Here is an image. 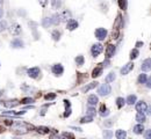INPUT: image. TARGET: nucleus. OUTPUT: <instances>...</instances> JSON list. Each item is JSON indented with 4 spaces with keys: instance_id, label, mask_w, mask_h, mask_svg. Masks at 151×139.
I'll return each instance as SVG.
<instances>
[{
    "instance_id": "obj_5",
    "label": "nucleus",
    "mask_w": 151,
    "mask_h": 139,
    "mask_svg": "<svg viewBox=\"0 0 151 139\" xmlns=\"http://www.w3.org/2000/svg\"><path fill=\"white\" fill-rule=\"evenodd\" d=\"M27 74H28V77H30V78L36 79L41 74V70L38 69V67H31V69H29L27 71Z\"/></svg>"
},
{
    "instance_id": "obj_16",
    "label": "nucleus",
    "mask_w": 151,
    "mask_h": 139,
    "mask_svg": "<svg viewBox=\"0 0 151 139\" xmlns=\"http://www.w3.org/2000/svg\"><path fill=\"white\" fill-rule=\"evenodd\" d=\"M60 20H62V21H67V20L71 19V13H70L69 11H64L63 13H60Z\"/></svg>"
},
{
    "instance_id": "obj_48",
    "label": "nucleus",
    "mask_w": 151,
    "mask_h": 139,
    "mask_svg": "<svg viewBox=\"0 0 151 139\" xmlns=\"http://www.w3.org/2000/svg\"><path fill=\"white\" fill-rule=\"evenodd\" d=\"M136 46H137V48L143 46V42H137V43H136Z\"/></svg>"
},
{
    "instance_id": "obj_10",
    "label": "nucleus",
    "mask_w": 151,
    "mask_h": 139,
    "mask_svg": "<svg viewBox=\"0 0 151 139\" xmlns=\"http://www.w3.org/2000/svg\"><path fill=\"white\" fill-rule=\"evenodd\" d=\"M114 53H115V46L113 44H108V46L106 49V57L111 58V57L114 56Z\"/></svg>"
},
{
    "instance_id": "obj_19",
    "label": "nucleus",
    "mask_w": 151,
    "mask_h": 139,
    "mask_svg": "<svg viewBox=\"0 0 151 139\" xmlns=\"http://www.w3.org/2000/svg\"><path fill=\"white\" fill-rule=\"evenodd\" d=\"M20 103L18 100H12V101H6V102H4V105L6 107V108H13V107H15V105H18V104Z\"/></svg>"
},
{
    "instance_id": "obj_39",
    "label": "nucleus",
    "mask_w": 151,
    "mask_h": 139,
    "mask_svg": "<svg viewBox=\"0 0 151 139\" xmlns=\"http://www.w3.org/2000/svg\"><path fill=\"white\" fill-rule=\"evenodd\" d=\"M113 136V132L112 131H106V132H104V137L105 138H111Z\"/></svg>"
},
{
    "instance_id": "obj_22",
    "label": "nucleus",
    "mask_w": 151,
    "mask_h": 139,
    "mask_svg": "<svg viewBox=\"0 0 151 139\" xmlns=\"http://www.w3.org/2000/svg\"><path fill=\"white\" fill-rule=\"evenodd\" d=\"M115 137L118 139H124L127 137V132L123 131V130H118V131L115 132Z\"/></svg>"
},
{
    "instance_id": "obj_15",
    "label": "nucleus",
    "mask_w": 151,
    "mask_h": 139,
    "mask_svg": "<svg viewBox=\"0 0 151 139\" xmlns=\"http://www.w3.org/2000/svg\"><path fill=\"white\" fill-rule=\"evenodd\" d=\"M96 86H98V82H96V81H95V82H91V84H89L87 86L83 87L82 92H83V93H87L89 91H91V89H93V88H95Z\"/></svg>"
},
{
    "instance_id": "obj_4",
    "label": "nucleus",
    "mask_w": 151,
    "mask_h": 139,
    "mask_svg": "<svg viewBox=\"0 0 151 139\" xmlns=\"http://www.w3.org/2000/svg\"><path fill=\"white\" fill-rule=\"evenodd\" d=\"M9 33L14 36H18V35L21 34V26L19 23H13L11 27H9Z\"/></svg>"
},
{
    "instance_id": "obj_51",
    "label": "nucleus",
    "mask_w": 151,
    "mask_h": 139,
    "mask_svg": "<svg viewBox=\"0 0 151 139\" xmlns=\"http://www.w3.org/2000/svg\"><path fill=\"white\" fill-rule=\"evenodd\" d=\"M2 1H4V0H0V4H2Z\"/></svg>"
},
{
    "instance_id": "obj_14",
    "label": "nucleus",
    "mask_w": 151,
    "mask_h": 139,
    "mask_svg": "<svg viewBox=\"0 0 151 139\" xmlns=\"http://www.w3.org/2000/svg\"><path fill=\"white\" fill-rule=\"evenodd\" d=\"M101 74H102V66H101V64H100V66H96L95 69L93 70L92 77H93V78H98V77H100Z\"/></svg>"
},
{
    "instance_id": "obj_46",
    "label": "nucleus",
    "mask_w": 151,
    "mask_h": 139,
    "mask_svg": "<svg viewBox=\"0 0 151 139\" xmlns=\"http://www.w3.org/2000/svg\"><path fill=\"white\" fill-rule=\"evenodd\" d=\"M145 84H147V87H149V88H150L151 87V79H148V80L145 81Z\"/></svg>"
},
{
    "instance_id": "obj_31",
    "label": "nucleus",
    "mask_w": 151,
    "mask_h": 139,
    "mask_svg": "<svg viewBox=\"0 0 151 139\" xmlns=\"http://www.w3.org/2000/svg\"><path fill=\"white\" fill-rule=\"evenodd\" d=\"M124 103H125V100L123 98H118L116 99V105H118V108H122L124 105Z\"/></svg>"
},
{
    "instance_id": "obj_28",
    "label": "nucleus",
    "mask_w": 151,
    "mask_h": 139,
    "mask_svg": "<svg viewBox=\"0 0 151 139\" xmlns=\"http://www.w3.org/2000/svg\"><path fill=\"white\" fill-rule=\"evenodd\" d=\"M138 55H140V52H138L137 49L131 50V52H130V59H131V60H133V59H136V58L138 57Z\"/></svg>"
},
{
    "instance_id": "obj_1",
    "label": "nucleus",
    "mask_w": 151,
    "mask_h": 139,
    "mask_svg": "<svg viewBox=\"0 0 151 139\" xmlns=\"http://www.w3.org/2000/svg\"><path fill=\"white\" fill-rule=\"evenodd\" d=\"M111 92H112V87H111L108 84H104V85L100 86L99 89H98V93H99V95H101V96H106V95H108Z\"/></svg>"
},
{
    "instance_id": "obj_11",
    "label": "nucleus",
    "mask_w": 151,
    "mask_h": 139,
    "mask_svg": "<svg viewBox=\"0 0 151 139\" xmlns=\"http://www.w3.org/2000/svg\"><path fill=\"white\" fill-rule=\"evenodd\" d=\"M136 110H137L138 112H144V111L148 110V105H147L145 102L141 101V102H138V103L136 104Z\"/></svg>"
},
{
    "instance_id": "obj_45",
    "label": "nucleus",
    "mask_w": 151,
    "mask_h": 139,
    "mask_svg": "<svg viewBox=\"0 0 151 139\" xmlns=\"http://www.w3.org/2000/svg\"><path fill=\"white\" fill-rule=\"evenodd\" d=\"M64 104H65V107H66V108H70V107H71L70 101H67V100H65V101H64Z\"/></svg>"
},
{
    "instance_id": "obj_50",
    "label": "nucleus",
    "mask_w": 151,
    "mask_h": 139,
    "mask_svg": "<svg viewBox=\"0 0 151 139\" xmlns=\"http://www.w3.org/2000/svg\"><path fill=\"white\" fill-rule=\"evenodd\" d=\"M2 15H4V9H2L1 7H0V19L2 18Z\"/></svg>"
},
{
    "instance_id": "obj_9",
    "label": "nucleus",
    "mask_w": 151,
    "mask_h": 139,
    "mask_svg": "<svg viewBox=\"0 0 151 139\" xmlns=\"http://www.w3.org/2000/svg\"><path fill=\"white\" fill-rule=\"evenodd\" d=\"M133 69H134V64H133V63H128V64H125V65L121 69V74H122V75H125V74H128Z\"/></svg>"
},
{
    "instance_id": "obj_21",
    "label": "nucleus",
    "mask_w": 151,
    "mask_h": 139,
    "mask_svg": "<svg viewBox=\"0 0 151 139\" xmlns=\"http://www.w3.org/2000/svg\"><path fill=\"white\" fill-rule=\"evenodd\" d=\"M100 115H101L102 117H106V116L109 115V110L106 108L105 104H101V108H100Z\"/></svg>"
},
{
    "instance_id": "obj_20",
    "label": "nucleus",
    "mask_w": 151,
    "mask_h": 139,
    "mask_svg": "<svg viewBox=\"0 0 151 139\" xmlns=\"http://www.w3.org/2000/svg\"><path fill=\"white\" fill-rule=\"evenodd\" d=\"M60 22H62V20H60V14H55V15L51 18V23H52V25H55V26H58Z\"/></svg>"
},
{
    "instance_id": "obj_27",
    "label": "nucleus",
    "mask_w": 151,
    "mask_h": 139,
    "mask_svg": "<svg viewBox=\"0 0 151 139\" xmlns=\"http://www.w3.org/2000/svg\"><path fill=\"white\" fill-rule=\"evenodd\" d=\"M93 121V116H85V117H83L82 119H80V123H83V124H85V123H91Z\"/></svg>"
},
{
    "instance_id": "obj_24",
    "label": "nucleus",
    "mask_w": 151,
    "mask_h": 139,
    "mask_svg": "<svg viewBox=\"0 0 151 139\" xmlns=\"http://www.w3.org/2000/svg\"><path fill=\"white\" fill-rule=\"evenodd\" d=\"M115 78H116L115 72H111V73L106 77V81H107V82H113V81L115 80Z\"/></svg>"
},
{
    "instance_id": "obj_37",
    "label": "nucleus",
    "mask_w": 151,
    "mask_h": 139,
    "mask_svg": "<svg viewBox=\"0 0 151 139\" xmlns=\"http://www.w3.org/2000/svg\"><path fill=\"white\" fill-rule=\"evenodd\" d=\"M55 98H56V94H55V93H50V94H47V95L44 96L45 100H54Z\"/></svg>"
},
{
    "instance_id": "obj_40",
    "label": "nucleus",
    "mask_w": 151,
    "mask_h": 139,
    "mask_svg": "<svg viewBox=\"0 0 151 139\" xmlns=\"http://www.w3.org/2000/svg\"><path fill=\"white\" fill-rule=\"evenodd\" d=\"M87 111H89V115H90V116H94V115H95V109H93L92 107H90V108L87 109Z\"/></svg>"
},
{
    "instance_id": "obj_25",
    "label": "nucleus",
    "mask_w": 151,
    "mask_h": 139,
    "mask_svg": "<svg viewBox=\"0 0 151 139\" xmlns=\"http://www.w3.org/2000/svg\"><path fill=\"white\" fill-rule=\"evenodd\" d=\"M49 129L48 128H45V126H40V128H37V132L38 133H41V135H47V133H49Z\"/></svg>"
},
{
    "instance_id": "obj_17",
    "label": "nucleus",
    "mask_w": 151,
    "mask_h": 139,
    "mask_svg": "<svg viewBox=\"0 0 151 139\" xmlns=\"http://www.w3.org/2000/svg\"><path fill=\"white\" fill-rule=\"evenodd\" d=\"M144 126L142 125V124H137V125H135L134 126V132L136 133V135H142L143 132H144Z\"/></svg>"
},
{
    "instance_id": "obj_3",
    "label": "nucleus",
    "mask_w": 151,
    "mask_h": 139,
    "mask_svg": "<svg viewBox=\"0 0 151 139\" xmlns=\"http://www.w3.org/2000/svg\"><path fill=\"white\" fill-rule=\"evenodd\" d=\"M95 37L99 39V41H104L106 37H107V30L105 28H98L95 30Z\"/></svg>"
},
{
    "instance_id": "obj_32",
    "label": "nucleus",
    "mask_w": 151,
    "mask_h": 139,
    "mask_svg": "<svg viewBox=\"0 0 151 139\" xmlns=\"http://www.w3.org/2000/svg\"><path fill=\"white\" fill-rule=\"evenodd\" d=\"M147 74H144V73H142V74H140V77H138V84H145V81H147Z\"/></svg>"
},
{
    "instance_id": "obj_49",
    "label": "nucleus",
    "mask_w": 151,
    "mask_h": 139,
    "mask_svg": "<svg viewBox=\"0 0 151 139\" xmlns=\"http://www.w3.org/2000/svg\"><path fill=\"white\" fill-rule=\"evenodd\" d=\"M104 66H106V67H108V66H109V62H108V60H106V62L104 63Z\"/></svg>"
},
{
    "instance_id": "obj_30",
    "label": "nucleus",
    "mask_w": 151,
    "mask_h": 139,
    "mask_svg": "<svg viewBox=\"0 0 151 139\" xmlns=\"http://www.w3.org/2000/svg\"><path fill=\"white\" fill-rule=\"evenodd\" d=\"M7 29V22L5 20H0V33L5 32Z\"/></svg>"
},
{
    "instance_id": "obj_8",
    "label": "nucleus",
    "mask_w": 151,
    "mask_h": 139,
    "mask_svg": "<svg viewBox=\"0 0 151 139\" xmlns=\"http://www.w3.org/2000/svg\"><path fill=\"white\" fill-rule=\"evenodd\" d=\"M52 73L55 74V75H62L63 74V72H64V67L60 65V64H55L54 66H52Z\"/></svg>"
},
{
    "instance_id": "obj_12",
    "label": "nucleus",
    "mask_w": 151,
    "mask_h": 139,
    "mask_svg": "<svg viewBox=\"0 0 151 139\" xmlns=\"http://www.w3.org/2000/svg\"><path fill=\"white\" fill-rule=\"evenodd\" d=\"M141 69H142V71H144V72H148V71H150V70H151V59H150V58L145 59V60L142 63V66H141Z\"/></svg>"
},
{
    "instance_id": "obj_13",
    "label": "nucleus",
    "mask_w": 151,
    "mask_h": 139,
    "mask_svg": "<svg viewBox=\"0 0 151 139\" xmlns=\"http://www.w3.org/2000/svg\"><path fill=\"white\" fill-rule=\"evenodd\" d=\"M98 102H99V99H98V96H96V95H90V96H89V99H87V103L90 104L91 107H93V105L98 104Z\"/></svg>"
},
{
    "instance_id": "obj_35",
    "label": "nucleus",
    "mask_w": 151,
    "mask_h": 139,
    "mask_svg": "<svg viewBox=\"0 0 151 139\" xmlns=\"http://www.w3.org/2000/svg\"><path fill=\"white\" fill-rule=\"evenodd\" d=\"M33 102H34V99H31V98H25V99L21 100V103L22 104H30Z\"/></svg>"
},
{
    "instance_id": "obj_26",
    "label": "nucleus",
    "mask_w": 151,
    "mask_h": 139,
    "mask_svg": "<svg viewBox=\"0 0 151 139\" xmlns=\"http://www.w3.org/2000/svg\"><path fill=\"white\" fill-rule=\"evenodd\" d=\"M84 62H85L84 56H77V57H76V63H77V65L82 66V65H84Z\"/></svg>"
},
{
    "instance_id": "obj_33",
    "label": "nucleus",
    "mask_w": 151,
    "mask_h": 139,
    "mask_svg": "<svg viewBox=\"0 0 151 139\" xmlns=\"http://www.w3.org/2000/svg\"><path fill=\"white\" fill-rule=\"evenodd\" d=\"M51 25V18H44L43 19V27L48 28Z\"/></svg>"
},
{
    "instance_id": "obj_23",
    "label": "nucleus",
    "mask_w": 151,
    "mask_h": 139,
    "mask_svg": "<svg viewBox=\"0 0 151 139\" xmlns=\"http://www.w3.org/2000/svg\"><path fill=\"white\" fill-rule=\"evenodd\" d=\"M51 6L54 9H60L62 6V0H51Z\"/></svg>"
},
{
    "instance_id": "obj_2",
    "label": "nucleus",
    "mask_w": 151,
    "mask_h": 139,
    "mask_svg": "<svg viewBox=\"0 0 151 139\" xmlns=\"http://www.w3.org/2000/svg\"><path fill=\"white\" fill-rule=\"evenodd\" d=\"M102 50H104L102 44L96 43V44H94V45L92 46V49H91V53H92V56H93V57H98V56L102 52Z\"/></svg>"
},
{
    "instance_id": "obj_43",
    "label": "nucleus",
    "mask_w": 151,
    "mask_h": 139,
    "mask_svg": "<svg viewBox=\"0 0 151 139\" xmlns=\"http://www.w3.org/2000/svg\"><path fill=\"white\" fill-rule=\"evenodd\" d=\"M38 1H40V5H41L42 7H45L47 4H48V0H38Z\"/></svg>"
},
{
    "instance_id": "obj_41",
    "label": "nucleus",
    "mask_w": 151,
    "mask_h": 139,
    "mask_svg": "<svg viewBox=\"0 0 151 139\" xmlns=\"http://www.w3.org/2000/svg\"><path fill=\"white\" fill-rule=\"evenodd\" d=\"M62 137H67V138H74V136L72 133H69V132H64L62 135Z\"/></svg>"
},
{
    "instance_id": "obj_42",
    "label": "nucleus",
    "mask_w": 151,
    "mask_h": 139,
    "mask_svg": "<svg viewBox=\"0 0 151 139\" xmlns=\"http://www.w3.org/2000/svg\"><path fill=\"white\" fill-rule=\"evenodd\" d=\"M114 124V119H108L107 122H105V125L106 126H111V125H113Z\"/></svg>"
},
{
    "instance_id": "obj_47",
    "label": "nucleus",
    "mask_w": 151,
    "mask_h": 139,
    "mask_svg": "<svg viewBox=\"0 0 151 139\" xmlns=\"http://www.w3.org/2000/svg\"><path fill=\"white\" fill-rule=\"evenodd\" d=\"M150 136H151V135H150V130H148V131H147V135H145V138L149 139V138H150Z\"/></svg>"
},
{
    "instance_id": "obj_44",
    "label": "nucleus",
    "mask_w": 151,
    "mask_h": 139,
    "mask_svg": "<svg viewBox=\"0 0 151 139\" xmlns=\"http://www.w3.org/2000/svg\"><path fill=\"white\" fill-rule=\"evenodd\" d=\"M70 115H71V109H70V108H69V109L66 108V111H65V114H64V117H69Z\"/></svg>"
},
{
    "instance_id": "obj_34",
    "label": "nucleus",
    "mask_w": 151,
    "mask_h": 139,
    "mask_svg": "<svg viewBox=\"0 0 151 139\" xmlns=\"http://www.w3.org/2000/svg\"><path fill=\"white\" fill-rule=\"evenodd\" d=\"M52 39L54 41H60V32H58V30H55L54 33H52Z\"/></svg>"
},
{
    "instance_id": "obj_36",
    "label": "nucleus",
    "mask_w": 151,
    "mask_h": 139,
    "mask_svg": "<svg viewBox=\"0 0 151 139\" xmlns=\"http://www.w3.org/2000/svg\"><path fill=\"white\" fill-rule=\"evenodd\" d=\"M119 7L121 9H125L127 8V0H119Z\"/></svg>"
},
{
    "instance_id": "obj_29",
    "label": "nucleus",
    "mask_w": 151,
    "mask_h": 139,
    "mask_svg": "<svg viewBox=\"0 0 151 139\" xmlns=\"http://www.w3.org/2000/svg\"><path fill=\"white\" fill-rule=\"evenodd\" d=\"M136 95H129L128 98H127V103L128 104H134L136 102Z\"/></svg>"
},
{
    "instance_id": "obj_38",
    "label": "nucleus",
    "mask_w": 151,
    "mask_h": 139,
    "mask_svg": "<svg viewBox=\"0 0 151 139\" xmlns=\"http://www.w3.org/2000/svg\"><path fill=\"white\" fill-rule=\"evenodd\" d=\"M121 15H118V19H116V23H115V29H119L121 27Z\"/></svg>"
},
{
    "instance_id": "obj_6",
    "label": "nucleus",
    "mask_w": 151,
    "mask_h": 139,
    "mask_svg": "<svg viewBox=\"0 0 151 139\" xmlns=\"http://www.w3.org/2000/svg\"><path fill=\"white\" fill-rule=\"evenodd\" d=\"M66 28L69 29V30H74V29H77L78 28V22L76 21V20H72V19H70V20H67L66 21Z\"/></svg>"
},
{
    "instance_id": "obj_18",
    "label": "nucleus",
    "mask_w": 151,
    "mask_h": 139,
    "mask_svg": "<svg viewBox=\"0 0 151 139\" xmlns=\"http://www.w3.org/2000/svg\"><path fill=\"white\" fill-rule=\"evenodd\" d=\"M136 121H137L138 123H144V122L147 121V116L144 115V112H138V114L136 115Z\"/></svg>"
},
{
    "instance_id": "obj_7",
    "label": "nucleus",
    "mask_w": 151,
    "mask_h": 139,
    "mask_svg": "<svg viewBox=\"0 0 151 139\" xmlns=\"http://www.w3.org/2000/svg\"><path fill=\"white\" fill-rule=\"evenodd\" d=\"M23 45H25L23 41H21V39H19V38H15V39H13V41L11 42V46H12V48H14V49L23 48Z\"/></svg>"
}]
</instances>
